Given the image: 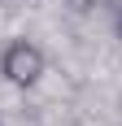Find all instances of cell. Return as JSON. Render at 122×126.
Here are the masks:
<instances>
[{"instance_id": "obj_1", "label": "cell", "mask_w": 122, "mask_h": 126, "mask_svg": "<svg viewBox=\"0 0 122 126\" xmlns=\"http://www.w3.org/2000/svg\"><path fill=\"white\" fill-rule=\"evenodd\" d=\"M44 70H48V57H44V48L31 44V39H9V44L0 48V74H4V83H13V87L31 91L39 78H44Z\"/></svg>"}, {"instance_id": "obj_2", "label": "cell", "mask_w": 122, "mask_h": 126, "mask_svg": "<svg viewBox=\"0 0 122 126\" xmlns=\"http://www.w3.org/2000/svg\"><path fill=\"white\" fill-rule=\"evenodd\" d=\"M118 39H122V13H118Z\"/></svg>"}, {"instance_id": "obj_3", "label": "cell", "mask_w": 122, "mask_h": 126, "mask_svg": "<svg viewBox=\"0 0 122 126\" xmlns=\"http://www.w3.org/2000/svg\"><path fill=\"white\" fill-rule=\"evenodd\" d=\"M0 126H4V122H0Z\"/></svg>"}]
</instances>
